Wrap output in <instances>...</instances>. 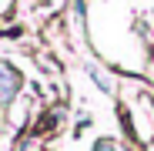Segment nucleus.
<instances>
[{
  "mask_svg": "<svg viewBox=\"0 0 154 151\" xmlns=\"http://www.w3.org/2000/svg\"><path fill=\"white\" fill-rule=\"evenodd\" d=\"M14 91H17V74L7 64H0V97H10Z\"/></svg>",
  "mask_w": 154,
  "mask_h": 151,
  "instance_id": "1",
  "label": "nucleus"
}]
</instances>
